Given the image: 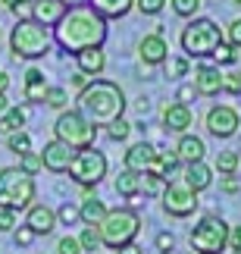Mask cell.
I'll return each mask as SVG.
<instances>
[{"mask_svg": "<svg viewBox=\"0 0 241 254\" xmlns=\"http://www.w3.org/2000/svg\"><path fill=\"white\" fill-rule=\"evenodd\" d=\"M53 28L56 44L69 54H79L85 47H100L107 38V19H100L91 6H69Z\"/></svg>", "mask_w": 241, "mask_h": 254, "instance_id": "cell-1", "label": "cell"}, {"mask_svg": "<svg viewBox=\"0 0 241 254\" xmlns=\"http://www.w3.org/2000/svg\"><path fill=\"white\" fill-rule=\"evenodd\" d=\"M79 107H82L79 113L91 126H110L113 120H119L122 110H125V94H122V88L116 82L94 79V82H88L82 88Z\"/></svg>", "mask_w": 241, "mask_h": 254, "instance_id": "cell-2", "label": "cell"}, {"mask_svg": "<svg viewBox=\"0 0 241 254\" xmlns=\"http://www.w3.org/2000/svg\"><path fill=\"white\" fill-rule=\"evenodd\" d=\"M9 47H13V57L19 60H38V57L50 54V35L41 22L35 19H19L13 35H9Z\"/></svg>", "mask_w": 241, "mask_h": 254, "instance_id": "cell-3", "label": "cell"}, {"mask_svg": "<svg viewBox=\"0 0 241 254\" xmlns=\"http://www.w3.org/2000/svg\"><path fill=\"white\" fill-rule=\"evenodd\" d=\"M141 229V217L135 213L132 207H116V210H107V217L97 223V236H100V245L107 248H119V245H129V242L138 236Z\"/></svg>", "mask_w": 241, "mask_h": 254, "instance_id": "cell-4", "label": "cell"}, {"mask_svg": "<svg viewBox=\"0 0 241 254\" xmlns=\"http://www.w3.org/2000/svg\"><path fill=\"white\" fill-rule=\"evenodd\" d=\"M223 41V32H219V25L213 19H191V22L182 28V51L188 57H210L216 51V44Z\"/></svg>", "mask_w": 241, "mask_h": 254, "instance_id": "cell-5", "label": "cell"}, {"mask_svg": "<svg viewBox=\"0 0 241 254\" xmlns=\"http://www.w3.org/2000/svg\"><path fill=\"white\" fill-rule=\"evenodd\" d=\"M35 198V179L19 167L0 170V207L6 210H22Z\"/></svg>", "mask_w": 241, "mask_h": 254, "instance_id": "cell-6", "label": "cell"}, {"mask_svg": "<svg viewBox=\"0 0 241 254\" xmlns=\"http://www.w3.org/2000/svg\"><path fill=\"white\" fill-rule=\"evenodd\" d=\"M53 135H56V141L69 144L72 151H82V148H91V144H94L97 129H94L79 110H66V113H60V120H56Z\"/></svg>", "mask_w": 241, "mask_h": 254, "instance_id": "cell-7", "label": "cell"}, {"mask_svg": "<svg viewBox=\"0 0 241 254\" xmlns=\"http://www.w3.org/2000/svg\"><path fill=\"white\" fill-rule=\"evenodd\" d=\"M226 236H229V226L219 217H204L191 229V248L197 254H219L226 248Z\"/></svg>", "mask_w": 241, "mask_h": 254, "instance_id": "cell-8", "label": "cell"}, {"mask_svg": "<svg viewBox=\"0 0 241 254\" xmlns=\"http://www.w3.org/2000/svg\"><path fill=\"white\" fill-rule=\"evenodd\" d=\"M69 176L79 185H97L107 176V157L97 148H82L69 163Z\"/></svg>", "mask_w": 241, "mask_h": 254, "instance_id": "cell-9", "label": "cell"}, {"mask_svg": "<svg viewBox=\"0 0 241 254\" xmlns=\"http://www.w3.org/2000/svg\"><path fill=\"white\" fill-rule=\"evenodd\" d=\"M160 194H163V207L172 217H191L197 210V191L185 182H169Z\"/></svg>", "mask_w": 241, "mask_h": 254, "instance_id": "cell-10", "label": "cell"}, {"mask_svg": "<svg viewBox=\"0 0 241 254\" xmlns=\"http://www.w3.org/2000/svg\"><path fill=\"white\" fill-rule=\"evenodd\" d=\"M207 129H210V135H216V138H232L241 129V116H238L235 107L219 104L207 113Z\"/></svg>", "mask_w": 241, "mask_h": 254, "instance_id": "cell-11", "label": "cell"}, {"mask_svg": "<svg viewBox=\"0 0 241 254\" xmlns=\"http://www.w3.org/2000/svg\"><path fill=\"white\" fill-rule=\"evenodd\" d=\"M75 157V151L69 148V144H63V141H50V144H44V151H41V167H47L50 173H66L69 170V163Z\"/></svg>", "mask_w": 241, "mask_h": 254, "instance_id": "cell-12", "label": "cell"}, {"mask_svg": "<svg viewBox=\"0 0 241 254\" xmlns=\"http://www.w3.org/2000/svg\"><path fill=\"white\" fill-rule=\"evenodd\" d=\"M138 54L147 66H160V63H166V57H169V44L160 32H153V35H144L138 41Z\"/></svg>", "mask_w": 241, "mask_h": 254, "instance_id": "cell-13", "label": "cell"}, {"mask_svg": "<svg viewBox=\"0 0 241 254\" xmlns=\"http://www.w3.org/2000/svg\"><path fill=\"white\" fill-rule=\"evenodd\" d=\"M153 167H157V151H153V144H147V141L132 144L129 154H125V170H132V173H150Z\"/></svg>", "mask_w": 241, "mask_h": 254, "instance_id": "cell-14", "label": "cell"}, {"mask_svg": "<svg viewBox=\"0 0 241 254\" xmlns=\"http://www.w3.org/2000/svg\"><path fill=\"white\" fill-rule=\"evenodd\" d=\"M53 226H56V213L50 207H44V204H32V207H28L25 229L32 232V236H47V232H53Z\"/></svg>", "mask_w": 241, "mask_h": 254, "instance_id": "cell-15", "label": "cell"}, {"mask_svg": "<svg viewBox=\"0 0 241 254\" xmlns=\"http://www.w3.org/2000/svg\"><path fill=\"white\" fill-rule=\"evenodd\" d=\"M223 91V72L216 66H200L194 72V94H204V97H213Z\"/></svg>", "mask_w": 241, "mask_h": 254, "instance_id": "cell-16", "label": "cell"}, {"mask_svg": "<svg viewBox=\"0 0 241 254\" xmlns=\"http://www.w3.org/2000/svg\"><path fill=\"white\" fill-rule=\"evenodd\" d=\"M63 13H66V6L60 3V0H35V3H32L35 22H41L44 28H53L63 19Z\"/></svg>", "mask_w": 241, "mask_h": 254, "instance_id": "cell-17", "label": "cell"}, {"mask_svg": "<svg viewBox=\"0 0 241 254\" xmlns=\"http://www.w3.org/2000/svg\"><path fill=\"white\" fill-rule=\"evenodd\" d=\"M191 120H194V113H191L188 104H169L166 110H163V126H166L169 132H185Z\"/></svg>", "mask_w": 241, "mask_h": 254, "instance_id": "cell-18", "label": "cell"}, {"mask_svg": "<svg viewBox=\"0 0 241 254\" xmlns=\"http://www.w3.org/2000/svg\"><path fill=\"white\" fill-rule=\"evenodd\" d=\"M75 60H79V72L85 75H100L103 66H107V57H103L100 47H85V51L75 54Z\"/></svg>", "mask_w": 241, "mask_h": 254, "instance_id": "cell-19", "label": "cell"}, {"mask_svg": "<svg viewBox=\"0 0 241 254\" xmlns=\"http://www.w3.org/2000/svg\"><path fill=\"white\" fill-rule=\"evenodd\" d=\"M204 141L197 138V135H188V132H182V138H179V148H176V157L179 160H185V163H194V160H204Z\"/></svg>", "mask_w": 241, "mask_h": 254, "instance_id": "cell-20", "label": "cell"}, {"mask_svg": "<svg viewBox=\"0 0 241 254\" xmlns=\"http://www.w3.org/2000/svg\"><path fill=\"white\" fill-rule=\"evenodd\" d=\"M88 3L100 19H122L135 6V0H88Z\"/></svg>", "mask_w": 241, "mask_h": 254, "instance_id": "cell-21", "label": "cell"}, {"mask_svg": "<svg viewBox=\"0 0 241 254\" xmlns=\"http://www.w3.org/2000/svg\"><path fill=\"white\" fill-rule=\"evenodd\" d=\"M210 179H213V170L207 167L204 160H194V163H188V170H185V185H191L194 191H204Z\"/></svg>", "mask_w": 241, "mask_h": 254, "instance_id": "cell-22", "label": "cell"}, {"mask_svg": "<svg viewBox=\"0 0 241 254\" xmlns=\"http://www.w3.org/2000/svg\"><path fill=\"white\" fill-rule=\"evenodd\" d=\"M79 217L88 223V226H97V223L107 217V204L97 201V198H88V201H85L82 207H79Z\"/></svg>", "mask_w": 241, "mask_h": 254, "instance_id": "cell-23", "label": "cell"}, {"mask_svg": "<svg viewBox=\"0 0 241 254\" xmlns=\"http://www.w3.org/2000/svg\"><path fill=\"white\" fill-rule=\"evenodd\" d=\"M44 94H47V82H44L41 69H28V75H25V97L28 101H44Z\"/></svg>", "mask_w": 241, "mask_h": 254, "instance_id": "cell-24", "label": "cell"}, {"mask_svg": "<svg viewBox=\"0 0 241 254\" xmlns=\"http://www.w3.org/2000/svg\"><path fill=\"white\" fill-rule=\"evenodd\" d=\"M116 191L122 194V198H135V194L141 191V173H132V170L119 173V179H116Z\"/></svg>", "mask_w": 241, "mask_h": 254, "instance_id": "cell-25", "label": "cell"}, {"mask_svg": "<svg viewBox=\"0 0 241 254\" xmlns=\"http://www.w3.org/2000/svg\"><path fill=\"white\" fill-rule=\"evenodd\" d=\"M0 126H3V132H19L25 126V110L22 107H9V110L0 116Z\"/></svg>", "mask_w": 241, "mask_h": 254, "instance_id": "cell-26", "label": "cell"}, {"mask_svg": "<svg viewBox=\"0 0 241 254\" xmlns=\"http://www.w3.org/2000/svg\"><path fill=\"white\" fill-rule=\"evenodd\" d=\"M238 163H241L238 151H219V154H216V170L226 173V176H232V173L238 170Z\"/></svg>", "mask_w": 241, "mask_h": 254, "instance_id": "cell-27", "label": "cell"}, {"mask_svg": "<svg viewBox=\"0 0 241 254\" xmlns=\"http://www.w3.org/2000/svg\"><path fill=\"white\" fill-rule=\"evenodd\" d=\"M166 189V179L160 173H141V191L144 194H160Z\"/></svg>", "mask_w": 241, "mask_h": 254, "instance_id": "cell-28", "label": "cell"}, {"mask_svg": "<svg viewBox=\"0 0 241 254\" xmlns=\"http://www.w3.org/2000/svg\"><path fill=\"white\" fill-rule=\"evenodd\" d=\"M6 144H9V151L13 154H28L32 151V138H28V132H9V138H6Z\"/></svg>", "mask_w": 241, "mask_h": 254, "instance_id": "cell-29", "label": "cell"}, {"mask_svg": "<svg viewBox=\"0 0 241 254\" xmlns=\"http://www.w3.org/2000/svg\"><path fill=\"white\" fill-rule=\"evenodd\" d=\"M210 57H213V60H216L219 66H229V63H235V57H238V47H229L226 41H219V44H216V51L210 54Z\"/></svg>", "mask_w": 241, "mask_h": 254, "instance_id": "cell-30", "label": "cell"}, {"mask_svg": "<svg viewBox=\"0 0 241 254\" xmlns=\"http://www.w3.org/2000/svg\"><path fill=\"white\" fill-rule=\"evenodd\" d=\"M44 104H47V107H53V110H63V107L69 104V94H66L63 88H47Z\"/></svg>", "mask_w": 241, "mask_h": 254, "instance_id": "cell-31", "label": "cell"}, {"mask_svg": "<svg viewBox=\"0 0 241 254\" xmlns=\"http://www.w3.org/2000/svg\"><path fill=\"white\" fill-rule=\"evenodd\" d=\"M79 248H85V251H97L100 248V236H97V229H85L82 236H79Z\"/></svg>", "mask_w": 241, "mask_h": 254, "instance_id": "cell-32", "label": "cell"}, {"mask_svg": "<svg viewBox=\"0 0 241 254\" xmlns=\"http://www.w3.org/2000/svg\"><path fill=\"white\" fill-rule=\"evenodd\" d=\"M200 3H204V0H172V9H176L179 16H194L197 9H200Z\"/></svg>", "mask_w": 241, "mask_h": 254, "instance_id": "cell-33", "label": "cell"}, {"mask_svg": "<svg viewBox=\"0 0 241 254\" xmlns=\"http://www.w3.org/2000/svg\"><path fill=\"white\" fill-rule=\"evenodd\" d=\"M129 132H132V126L125 123L122 116H119V120H113V123H110V138H113V141H122V138H129Z\"/></svg>", "mask_w": 241, "mask_h": 254, "instance_id": "cell-34", "label": "cell"}, {"mask_svg": "<svg viewBox=\"0 0 241 254\" xmlns=\"http://www.w3.org/2000/svg\"><path fill=\"white\" fill-rule=\"evenodd\" d=\"M19 170H22V173H28V176H32V173H38V170H41V154H32V151H28V154H22V163H19Z\"/></svg>", "mask_w": 241, "mask_h": 254, "instance_id": "cell-35", "label": "cell"}, {"mask_svg": "<svg viewBox=\"0 0 241 254\" xmlns=\"http://www.w3.org/2000/svg\"><path fill=\"white\" fill-rule=\"evenodd\" d=\"M135 6H138L144 16H157L160 9L166 6V0H135Z\"/></svg>", "mask_w": 241, "mask_h": 254, "instance_id": "cell-36", "label": "cell"}, {"mask_svg": "<svg viewBox=\"0 0 241 254\" xmlns=\"http://www.w3.org/2000/svg\"><path fill=\"white\" fill-rule=\"evenodd\" d=\"M56 217H60L66 226H72V223H79V220H82V217H79V207H72V204H63Z\"/></svg>", "mask_w": 241, "mask_h": 254, "instance_id": "cell-37", "label": "cell"}, {"mask_svg": "<svg viewBox=\"0 0 241 254\" xmlns=\"http://www.w3.org/2000/svg\"><path fill=\"white\" fill-rule=\"evenodd\" d=\"M16 226V210H6V207H0V229L9 232Z\"/></svg>", "mask_w": 241, "mask_h": 254, "instance_id": "cell-38", "label": "cell"}, {"mask_svg": "<svg viewBox=\"0 0 241 254\" xmlns=\"http://www.w3.org/2000/svg\"><path fill=\"white\" fill-rule=\"evenodd\" d=\"M223 91H232V94L241 91V72H235V75H223Z\"/></svg>", "mask_w": 241, "mask_h": 254, "instance_id": "cell-39", "label": "cell"}, {"mask_svg": "<svg viewBox=\"0 0 241 254\" xmlns=\"http://www.w3.org/2000/svg\"><path fill=\"white\" fill-rule=\"evenodd\" d=\"M3 3H6V9H13V13L19 16V13H28L35 0H3Z\"/></svg>", "mask_w": 241, "mask_h": 254, "instance_id": "cell-40", "label": "cell"}, {"mask_svg": "<svg viewBox=\"0 0 241 254\" xmlns=\"http://www.w3.org/2000/svg\"><path fill=\"white\" fill-rule=\"evenodd\" d=\"M60 254H82V248H79V239H60Z\"/></svg>", "mask_w": 241, "mask_h": 254, "instance_id": "cell-41", "label": "cell"}, {"mask_svg": "<svg viewBox=\"0 0 241 254\" xmlns=\"http://www.w3.org/2000/svg\"><path fill=\"white\" fill-rule=\"evenodd\" d=\"M226 245H232V251H238V248H241V226H232V229H229Z\"/></svg>", "mask_w": 241, "mask_h": 254, "instance_id": "cell-42", "label": "cell"}, {"mask_svg": "<svg viewBox=\"0 0 241 254\" xmlns=\"http://www.w3.org/2000/svg\"><path fill=\"white\" fill-rule=\"evenodd\" d=\"M229 38H232V44L241 51V19H235V22L229 25Z\"/></svg>", "mask_w": 241, "mask_h": 254, "instance_id": "cell-43", "label": "cell"}, {"mask_svg": "<svg viewBox=\"0 0 241 254\" xmlns=\"http://www.w3.org/2000/svg\"><path fill=\"white\" fill-rule=\"evenodd\" d=\"M172 245H176V242H172V236H166V232H160V236H157V248H160V251H172Z\"/></svg>", "mask_w": 241, "mask_h": 254, "instance_id": "cell-44", "label": "cell"}, {"mask_svg": "<svg viewBox=\"0 0 241 254\" xmlns=\"http://www.w3.org/2000/svg\"><path fill=\"white\" fill-rule=\"evenodd\" d=\"M191 97H194V85H182V91H179V104H188Z\"/></svg>", "mask_w": 241, "mask_h": 254, "instance_id": "cell-45", "label": "cell"}, {"mask_svg": "<svg viewBox=\"0 0 241 254\" xmlns=\"http://www.w3.org/2000/svg\"><path fill=\"white\" fill-rule=\"evenodd\" d=\"M169 69H172V75H185V72H188V63H185V60H176Z\"/></svg>", "mask_w": 241, "mask_h": 254, "instance_id": "cell-46", "label": "cell"}, {"mask_svg": "<svg viewBox=\"0 0 241 254\" xmlns=\"http://www.w3.org/2000/svg\"><path fill=\"white\" fill-rule=\"evenodd\" d=\"M35 236H32V232H28V229H22V232H16V245H28V242H32Z\"/></svg>", "mask_w": 241, "mask_h": 254, "instance_id": "cell-47", "label": "cell"}, {"mask_svg": "<svg viewBox=\"0 0 241 254\" xmlns=\"http://www.w3.org/2000/svg\"><path fill=\"white\" fill-rule=\"evenodd\" d=\"M72 85H75V88L82 91V88L88 85V75H85V72H75V75H72Z\"/></svg>", "mask_w": 241, "mask_h": 254, "instance_id": "cell-48", "label": "cell"}, {"mask_svg": "<svg viewBox=\"0 0 241 254\" xmlns=\"http://www.w3.org/2000/svg\"><path fill=\"white\" fill-rule=\"evenodd\" d=\"M116 251H119V254H141V248H138V245H132V242H129V245H119Z\"/></svg>", "mask_w": 241, "mask_h": 254, "instance_id": "cell-49", "label": "cell"}, {"mask_svg": "<svg viewBox=\"0 0 241 254\" xmlns=\"http://www.w3.org/2000/svg\"><path fill=\"white\" fill-rule=\"evenodd\" d=\"M60 3H63L66 9H69V6H85V3H88V0H60Z\"/></svg>", "mask_w": 241, "mask_h": 254, "instance_id": "cell-50", "label": "cell"}, {"mask_svg": "<svg viewBox=\"0 0 241 254\" xmlns=\"http://www.w3.org/2000/svg\"><path fill=\"white\" fill-rule=\"evenodd\" d=\"M6 85H9V75H6V72H0V94L6 91Z\"/></svg>", "mask_w": 241, "mask_h": 254, "instance_id": "cell-51", "label": "cell"}, {"mask_svg": "<svg viewBox=\"0 0 241 254\" xmlns=\"http://www.w3.org/2000/svg\"><path fill=\"white\" fill-rule=\"evenodd\" d=\"M9 110V101H6V94H0V116H3Z\"/></svg>", "mask_w": 241, "mask_h": 254, "instance_id": "cell-52", "label": "cell"}, {"mask_svg": "<svg viewBox=\"0 0 241 254\" xmlns=\"http://www.w3.org/2000/svg\"><path fill=\"white\" fill-rule=\"evenodd\" d=\"M235 254H241V248H238V251H235Z\"/></svg>", "mask_w": 241, "mask_h": 254, "instance_id": "cell-53", "label": "cell"}, {"mask_svg": "<svg viewBox=\"0 0 241 254\" xmlns=\"http://www.w3.org/2000/svg\"><path fill=\"white\" fill-rule=\"evenodd\" d=\"M235 3H241V0H235Z\"/></svg>", "mask_w": 241, "mask_h": 254, "instance_id": "cell-54", "label": "cell"}]
</instances>
